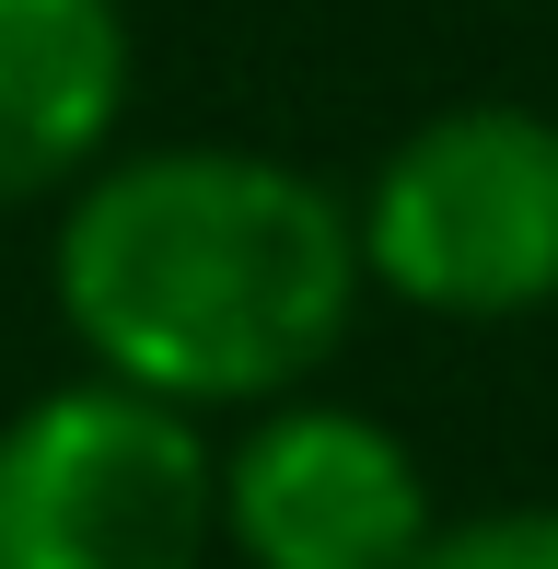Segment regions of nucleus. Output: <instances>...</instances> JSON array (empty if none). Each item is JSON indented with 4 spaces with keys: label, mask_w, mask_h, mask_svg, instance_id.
Instances as JSON below:
<instances>
[{
    "label": "nucleus",
    "mask_w": 558,
    "mask_h": 569,
    "mask_svg": "<svg viewBox=\"0 0 558 569\" xmlns=\"http://www.w3.org/2000/svg\"><path fill=\"white\" fill-rule=\"evenodd\" d=\"M59 315L93 372L175 407H268L361 315V210L268 151H140L70 187Z\"/></svg>",
    "instance_id": "f257e3e1"
},
{
    "label": "nucleus",
    "mask_w": 558,
    "mask_h": 569,
    "mask_svg": "<svg viewBox=\"0 0 558 569\" xmlns=\"http://www.w3.org/2000/svg\"><path fill=\"white\" fill-rule=\"evenodd\" d=\"M221 535V465L198 407L93 372L0 430V569H198Z\"/></svg>",
    "instance_id": "f03ea898"
},
{
    "label": "nucleus",
    "mask_w": 558,
    "mask_h": 569,
    "mask_svg": "<svg viewBox=\"0 0 558 569\" xmlns=\"http://www.w3.org/2000/svg\"><path fill=\"white\" fill-rule=\"evenodd\" d=\"M361 268L454 326H512L558 302V117L536 106L419 117L361 198Z\"/></svg>",
    "instance_id": "7ed1b4c3"
},
{
    "label": "nucleus",
    "mask_w": 558,
    "mask_h": 569,
    "mask_svg": "<svg viewBox=\"0 0 558 569\" xmlns=\"http://www.w3.org/2000/svg\"><path fill=\"white\" fill-rule=\"evenodd\" d=\"M221 535L245 569H408L430 547V477L361 407H268L221 453Z\"/></svg>",
    "instance_id": "20e7f679"
},
{
    "label": "nucleus",
    "mask_w": 558,
    "mask_h": 569,
    "mask_svg": "<svg viewBox=\"0 0 558 569\" xmlns=\"http://www.w3.org/2000/svg\"><path fill=\"white\" fill-rule=\"evenodd\" d=\"M129 117L117 0H0V210L59 198Z\"/></svg>",
    "instance_id": "39448f33"
},
{
    "label": "nucleus",
    "mask_w": 558,
    "mask_h": 569,
    "mask_svg": "<svg viewBox=\"0 0 558 569\" xmlns=\"http://www.w3.org/2000/svg\"><path fill=\"white\" fill-rule=\"evenodd\" d=\"M408 569H558V500H512V511L430 523V547Z\"/></svg>",
    "instance_id": "423d86ee"
}]
</instances>
